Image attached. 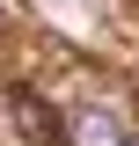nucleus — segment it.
<instances>
[{
  "label": "nucleus",
  "instance_id": "obj_3",
  "mask_svg": "<svg viewBox=\"0 0 139 146\" xmlns=\"http://www.w3.org/2000/svg\"><path fill=\"white\" fill-rule=\"evenodd\" d=\"M124 146H139V139H124Z\"/></svg>",
  "mask_w": 139,
  "mask_h": 146
},
{
  "label": "nucleus",
  "instance_id": "obj_2",
  "mask_svg": "<svg viewBox=\"0 0 139 146\" xmlns=\"http://www.w3.org/2000/svg\"><path fill=\"white\" fill-rule=\"evenodd\" d=\"M15 124H22V131H29V139H37V146H66V117H51V110L37 102V95H29V88H15Z\"/></svg>",
  "mask_w": 139,
  "mask_h": 146
},
{
  "label": "nucleus",
  "instance_id": "obj_1",
  "mask_svg": "<svg viewBox=\"0 0 139 146\" xmlns=\"http://www.w3.org/2000/svg\"><path fill=\"white\" fill-rule=\"evenodd\" d=\"M66 146H124V131L103 102H81V110H66Z\"/></svg>",
  "mask_w": 139,
  "mask_h": 146
}]
</instances>
